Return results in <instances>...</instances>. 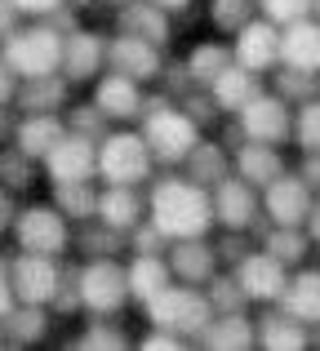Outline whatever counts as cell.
<instances>
[{
	"label": "cell",
	"instance_id": "cell-1",
	"mask_svg": "<svg viewBox=\"0 0 320 351\" xmlns=\"http://www.w3.org/2000/svg\"><path fill=\"white\" fill-rule=\"evenodd\" d=\"M147 218L160 227L169 240H191V236H214V191L196 182L182 169H160L147 187Z\"/></svg>",
	"mask_w": 320,
	"mask_h": 351
},
{
	"label": "cell",
	"instance_id": "cell-2",
	"mask_svg": "<svg viewBox=\"0 0 320 351\" xmlns=\"http://www.w3.org/2000/svg\"><path fill=\"white\" fill-rule=\"evenodd\" d=\"M138 129H143V138L151 143L160 169H182L187 156L196 152V143L209 134V129H200V120L191 116L178 98H164L160 89L151 94V107H147V116H143Z\"/></svg>",
	"mask_w": 320,
	"mask_h": 351
},
{
	"label": "cell",
	"instance_id": "cell-3",
	"mask_svg": "<svg viewBox=\"0 0 320 351\" xmlns=\"http://www.w3.org/2000/svg\"><path fill=\"white\" fill-rule=\"evenodd\" d=\"M160 160L138 125H112L98 138V182H125V187H151Z\"/></svg>",
	"mask_w": 320,
	"mask_h": 351
},
{
	"label": "cell",
	"instance_id": "cell-4",
	"mask_svg": "<svg viewBox=\"0 0 320 351\" xmlns=\"http://www.w3.org/2000/svg\"><path fill=\"white\" fill-rule=\"evenodd\" d=\"M9 245L27 249V254L71 258V254H76V223H71L49 196H45V200L27 196L23 209H18V218H14V227H9Z\"/></svg>",
	"mask_w": 320,
	"mask_h": 351
},
{
	"label": "cell",
	"instance_id": "cell-5",
	"mask_svg": "<svg viewBox=\"0 0 320 351\" xmlns=\"http://www.w3.org/2000/svg\"><path fill=\"white\" fill-rule=\"evenodd\" d=\"M214 316H218V307H214L205 285H182V280H173L160 298H151L147 307H143V325L173 329V334H182L191 347H200V338L209 334Z\"/></svg>",
	"mask_w": 320,
	"mask_h": 351
},
{
	"label": "cell",
	"instance_id": "cell-6",
	"mask_svg": "<svg viewBox=\"0 0 320 351\" xmlns=\"http://www.w3.org/2000/svg\"><path fill=\"white\" fill-rule=\"evenodd\" d=\"M62 53H67V32H62L58 23H49V18H27L18 32L5 36V62L23 80L58 76Z\"/></svg>",
	"mask_w": 320,
	"mask_h": 351
},
{
	"label": "cell",
	"instance_id": "cell-7",
	"mask_svg": "<svg viewBox=\"0 0 320 351\" xmlns=\"http://www.w3.org/2000/svg\"><path fill=\"white\" fill-rule=\"evenodd\" d=\"M76 285H80V298H85V316H125V311H134L130 258L121 254L80 258Z\"/></svg>",
	"mask_w": 320,
	"mask_h": 351
},
{
	"label": "cell",
	"instance_id": "cell-8",
	"mask_svg": "<svg viewBox=\"0 0 320 351\" xmlns=\"http://www.w3.org/2000/svg\"><path fill=\"white\" fill-rule=\"evenodd\" d=\"M0 271L9 276L18 302H40V307H49V302L58 298L62 280H67V258L27 254V249H14V245H9L5 258H0Z\"/></svg>",
	"mask_w": 320,
	"mask_h": 351
},
{
	"label": "cell",
	"instance_id": "cell-9",
	"mask_svg": "<svg viewBox=\"0 0 320 351\" xmlns=\"http://www.w3.org/2000/svg\"><path fill=\"white\" fill-rule=\"evenodd\" d=\"M236 125V134L245 143H276V147H294V103L280 98L276 89H262L249 107H241L236 116H227Z\"/></svg>",
	"mask_w": 320,
	"mask_h": 351
},
{
	"label": "cell",
	"instance_id": "cell-10",
	"mask_svg": "<svg viewBox=\"0 0 320 351\" xmlns=\"http://www.w3.org/2000/svg\"><path fill=\"white\" fill-rule=\"evenodd\" d=\"M214 218L218 232H241V236H258L267 227L262 218V191L254 182H245L241 173H227L223 182H214Z\"/></svg>",
	"mask_w": 320,
	"mask_h": 351
},
{
	"label": "cell",
	"instance_id": "cell-11",
	"mask_svg": "<svg viewBox=\"0 0 320 351\" xmlns=\"http://www.w3.org/2000/svg\"><path fill=\"white\" fill-rule=\"evenodd\" d=\"M85 94L103 107V116L112 120V125H143V116H147L151 94H156V89L143 85V80H134V76H125V71L107 67L103 76L85 89Z\"/></svg>",
	"mask_w": 320,
	"mask_h": 351
},
{
	"label": "cell",
	"instance_id": "cell-12",
	"mask_svg": "<svg viewBox=\"0 0 320 351\" xmlns=\"http://www.w3.org/2000/svg\"><path fill=\"white\" fill-rule=\"evenodd\" d=\"M232 271H236V280H241L249 307H276V302L285 298V289H289V276H294L271 249H262V245H254Z\"/></svg>",
	"mask_w": 320,
	"mask_h": 351
},
{
	"label": "cell",
	"instance_id": "cell-13",
	"mask_svg": "<svg viewBox=\"0 0 320 351\" xmlns=\"http://www.w3.org/2000/svg\"><path fill=\"white\" fill-rule=\"evenodd\" d=\"M169 58H173V49H160L156 40H143V36H130V32H116L112 27V45H107V67L112 71H125V76L156 89Z\"/></svg>",
	"mask_w": 320,
	"mask_h": 351
},
{
	"label": "cell",
	"instance_id": "cell-14",
	"mask_svg": "<svg viewBox=\"0 0 320 351\" xmlns=\"http://www.w3.org/2000/svg\"><path fill=\"white\" fill-rule=\"evenodd\" d=\"M312 209H316V187L298 173V165L285 169L262 191V218H267L271 227H307Z\"/></svg>",
	"mask_w": 320,
	"mask_h": 351
},
{
	"label": "cell",
	"instance_id": "cell-15",
	"mask_svg": "<svg viewBox=\"0 0 320 351\" xmlns=\"http://www.w3.org/2000/svg\"><path fill=\"white\" fill-rule=\"evenodd\" d=\"M107 45H112V32L103 27L80 23L76 32H67V53H62V76L76 89H89L98 76L107 71Z\"/></svg>",
	"mask_w": 320,
	"mask_h": 351
},
{
	"label": "cell",
	"instance_id": "cell-16",
	"mask_svg": "<svg viewBox=\"0 0 320 351\" xmlns=\"http://www.w3.org/2000/svg\"><path fill=\"white\" fill-rule=\"evenodd\" d=\"M45 182H94L98 178V138L67 129L58 147L45 156Z\"/></svg>",
	"mask_w": 320,
	"mask_h": 351
},
{
	"label": "cell",
	"instance_id": "cell-17",
	"mask_svg": "<svg viewBox=\"0 0 320 351\" xmlns=\"http://www.w3.org/2000/svg\"><path fill=\"white\" fill-rule=\"evenodd\" d=\"M178 23H182V18H173L169 9L156 5V0H125V5H116V14H112L116 32L156 40L160 49H173V40H178Z\"/></svg>",
	"mask_w": 320,
	"mask_h": 351
},
{
	"label": "cell",
	"instance_id": "cell-18",
	"mask_svg": "<svg viewBox=\"0 0 320 351\" xmlns=\"http://www.w3.org/2000/svg\"><path fill=\"white\" fill-rule=\"evenodd\" d=\"M53 329H62V320L53 316V307L40 302H23L9 316H0V347L5 351H32L40 343H49Z\"/></svg>",
	"mask_w": 320,
	"mask_h": 351
},
{
	"label": "cell",
	"instance_id": "cell-19",
	"mask_svg": "<svg viewBox=\"0 0 320 351\" xmlns=\"http://www.w3.org/2000/svg\"><path fill=\"white\" fill-rule=\"evenodd\" d=\"M232 53H236L241 67L258 71V76H271V71L280 67V27L267 23L262 14L249 18V23L232 36Z\"/></svg>",
	"mask_w": 320,
	"mask_h": 351
},
{
	"label": "cell",
	"instance_id": "cell-20",
	"mask_svg": "<svg viewBox=\"0 0 320 351\" xmlns=\"http://www.w3.org/2000/svg\"><path fill=\"white\" fill-rule=\"evenodd\" d=\"M67 116L62 112H18L14 129H9V143L18 147L23 156H32L36 165H45V156L67 138Z\"/></svg>",
	"mask_w": 320,
	"mask_h": 351
},
{
	"label": "cell",
	"instance_id": "cell-21",
	"mask_svg": "<svg viewBox=\"0 0 320 351\" xmlns=\"http://www.w3.org/2000/svg\"><path fill=\"white\" fill-rule=\"evenodd\" d=\"M173 267V280L182 285H209L218 271H223V254H218V240L214 236H191V240H173L164 249Z\"/></svg>",
	"mask_w": 320,
	"mask_h": 351
},
{
	"label": "cell",
	"instance_id": "cell-22",
	"mask_svg": "<svg viewBox=\"0 0 320 351\" xmlns=\"http://www.w3.org/2000/svg\"><path fill=\"white\" fill-rule=\"evenodd\" d=\"M285 169H294V165H289V147H276V143H241V147H232V173H241V178L254 182L258 191H267Z\"/></svg>",
	"mask_w": 320,
	"mask_h": 351
},
{
	"label": "cell",
	"instance_id": "cell-23",
	"mask_svg": "<svg viewBox=\"0 0 320 351\" xmlns=\"http://www.w3.org/2000/svg\"><path fill=\"white\" fill-rule=\"evenodd\" d=\"M147 218V187H125V182H103L98 191V223L130 236Z\"/></svg>",
	"mask_w": 320,
	"mask_h": 351
},
{
	"label": "cell",
	"instance_id": "cell-24",
	"mask_svg": "<svg viewBox=\"0 0 320 351\" xmlns=\"http://www.w3.org/2000/svg\"><path fill=\"white\" fill-rule=\"evenodd\" d=\"M258 347L262 351H312L316 329L289 316L285 307H258Z\"/></svg>",
	"mask_w": 320,
	"mask_h": 351
},
{
	"label": "cell",
	"instance_id": "cell-25",
	"mask_svg": "<svg viewBox=\"0 0 320 351\" xmlns=\"http://www.w3.org/2000/svg\"><path fill=\"white\" fill-rule=\"evenodd\" d=\"M200 347H214V351H249L258 347V316L254 307H241V311H218L209 334L200 338Z\"/></svg>",
	"mask_w": 320,
	"mask_h": 351
},
{
	"label": "cell",
	"instance_id": "cell-26",
	"mask_svg": "<svg viewBox=\"0 0 320 351\" xmlns=\"http://www.w3.org/2000/svg\"><path fill=\"white\" fill-rule=\"evenodd\" d=\"M182 62H187L196 89H209V85H214V80L236 62V53H232V40H227V36H205V40H191V45H187Z\"/></svg>",
	"mask_w": 320,
	"mask_h": 351
},
{
	"label": "cell",
	"instance_id": "cell-27",
	"mask_svg": "<svg viewBox=\"0 0 320 351\" xmlns=\"http://www.w3.org/2000/svg\"><path fill=\"white\" fill-rule=\"evenodd\" d=\"M67 347H85V351H125V347H138V334L125 329V316H85L76 320V334H67Z\"/></svg>",
	"mask_w": 320,
	"mask_h": 351
},
{
	"label": "cell",
	"instance_id": "cell-28",
	"mask_svg": "<svg viewBox=\"0 0 320 351\" xmlns=\"http://www.w3.org/2000/svg\"><path fill=\"white\" fill-rule=\"evenodd\" d=\"M267 89V76H258V71L241 67V62H232V67L223 71V76L209 85V94H214V103L223 107V116H236L241 107H249L254 98Z\"/></svg>",
	"mask_w": 320,
	"mask_h": 351
},
{
	"label": "cell",
	"instance_id": "cell-29",
	"mask_svg": "<svg viewBox=\"0 0 320 351\" xmlns=\"http://www.w3.org/2000/svg\"><path fill=\"white\" fill-rule=\"evenodd\" d=\"M173 285V267L164 254H130V289H134V311H143L151 298H160Z\"/></svg>",
	"mask_w": 320,
	"mask_h": 351
},
{
	"label": "cell",
	"instance_id": "cell-30",
	"mask_svg": "<svg viewBox=\"0 0 320 351\" xmlns=\"http://www.w3.org/2000/svg\"><path fill=\"white\" fill-rule=\"evenodd\" d=\"M80 89L71 85L67 76H36V80H23V94H18V112H62L67 116V107L76 103Z\"/></svg>",
	"mask_w": 320,
	"mask_h": 351
},
{
	"label": "cell",
	"instance_id": "cell-31",
	"mask_svg": "<svg viewBox=\"0 0 320 351\" xmlns=\"http://www.w3.org/2000/svg\"><path fill=\"white\" fill-rule=\"evenodd\" d=\"M280 67L320 71V18H303L294 27H280Z\"/></svg>",
	"mask_w": 320,
	"mask_h": 351
},
{
	"label": "cell",
	"instance_id": "cell-32",
	"mask_svg": "<svg viewBox=\"0 0 320 351\" xmlns=\"http://www.w3.org/2000/svg\"><path fill=\"white\" fill-rule=\"evenodd\" d=\"M276 307H285L289 316H298L303 325L320 329V263H307L289 276V289Z\"/></svg>",
	"mask_w": 320,
	"mask_h": 351
},
{
	"label": "cell",
	"instance_id": "cell-33",
	"mask_svg": "<svg viewBox=\"0 0 320 351\" xmlns=\"http://www.w3.org/2000/svg\"><path fill=\"white\" fill-rule=\"evenodd\" d=\"M258 245L262 249H271V254L280 258V263L289 267V271H298V267H307V263H316V240L307 236V227H262L258 232Z\"/></svg>",
	"mask_w": 320,
	"mask_h": 351
},
{
	"label": "cell",
	"instance_id": "cell-34",
	"mask_svg": "<svg viewBox=\"0 0 320 351\" xmlns=\"http://www.w3.org/2000/svg\"><path fill=\"white\" fill-rule=\"evenodd\" d=\"M182 173H191V178L205 182V187L223 182L227 173H232V143H223V134H205V138L196 143V152L187 156Z\"/></svg>",
	"mask_w": 320,
	"mask_h": 351
},
{
	"label": "cell",
	"instance_id": "cell-35",
	"mask_svg": "<svg viewBox=\"0 0 320 351\" xmlns=\"http://www.w3.org/2000/svg\"><path fill=\"white\" fill-rule=\"evenodd\" d=\"M98 191H103V182H49V200L62 209V214L71 218V223H94L98 218Z\"/></svg>",
	"mask_w": 320,
	"mask_h": 351
},
{
	"label": "cell",
	"instance_id": "cell-36",
	"mask_svg": "<svg viewBox=\"0 0 320 351\" xmlns=\"http://www.w3.org/2000/svg\"><path fill=\"white\" fill-rule=\"evenodd\" d=\"M249 18H258V0H205V23L214 36L232 40Z\"/></svg>",
	"mask_w": 320,
	"mask_h": 351
},
{
	"label": "cell",
	"instance_id": "cell-37",
	"mask_svg": "<svg viewBox=\"0 0 320 351\" xmlns=\"http://www.w3.org/2000/svg\"><path fill=\"white\" fill-rule=\"evenodd\" d=\"M36 178H45V169L32 160V156H23L14 143H9L5 156H0V191H14V196L27 200V191L36 187Z\"/></svg>",
	"mask_w": 320,
	"mask_h": 351
},
{
	"label": "cell",
	"instance_id": "cell-38",
	"mask_svg": "<svg viewBox=\"0 0 320 351\" xmlns=\"http://www.w3.org/2000/svg\"><path fill=\"white\" fill-rule=\"evenodd\" d=\"M103 254H130V236L112 232L94 218V223L76 227V258H103Z\"/></svg>",
	"mask_w": 320,
	"mask_h": 351
},
{
	"label": "cell",
	"instance_id": "cell-39",
	"mask_svg": "<svg viewBox=\"0 0 320 351\" xmlns=\"http://www.w3.org/2000/svg\"><path fill=\"white\" fill-rule=\"evenodd\" d=\"M267 85L276 89L280 98H289V103H307V98H320V71H298V67H276L267 76Z\"/></svg>",
	"mask_w": 320,
	"mask_h": 351
},
{
	"label": "cell",
	"instance_id": "cell-40",
	"mask_svg": "<svg viewBox=\"0 0 320 351\" xmlns=\"http://www.w3.org/2000/svg\"><path fill=\"white\" fill-rule=\"evenodd\" d=\"M294 152L320 156V98H307L294 107Z\"/></svg>",
	"mask_w": 320,
	"mask_h": 351
},
{
	"label": "cell",
	"instance_id": "cell-41",
	"mask_svg": "<svg viewBox=\"0 0 320 351\" xmlns=\"http://www.w3.org/2000/svg\"><path fill=\"white\" fill-rule=\"evenodd\" d=\"M67 125L76 129V134H89V138H103L107 129H112V120H107V116H103V107H98L94 98L85 94V98H76V103L67 107Z\"/></svg>",
	"mask_w": 320,
	"mask_h": 351
},
{
	"label": "cell",
	"instance_id": "cell-42",
	"mask_svg": "<svg viewBox=\"0 0 320 351\" xmlns=\"http://www.w3.org/2000/svg\"><path fill=\"white\" fill-rule=\"evenodd\" d=\"M258 14L276 27H294L303 18H316V0H258Z\"/></svg>",
	"mask_w": 320,
	"mask_h": 351
},
{
	"label": "cell",
	"instance_id": "cell-43",
	"mask_svg": "<svg viewBox=\"0 0 320 351\" xmlns=\"http://www.w3.org/2000/svg\"><path fill=\"white\" fill-rule=\"evenodd\" d=\"M169 245H173V240L164 236L160 227L151 223V218H143V223L130 232V254H164Z\"/></svg>",
	"mask_w": 320,
	"mask_h": 351
},
{
	"label": "cell",
	"instance_id": "cell-44",
	"mask_svg": "<svg viewBox=\"0 0 320 351\" xmlns=\"http://www.w3.org/2000/svg\"><path fill=\"white\" fill-rule=\"evenodd\" d=\"M138 347L143 351H178V347H191L182 334H173V329H160V325H143L138 334Z\"/></svg>",
	"mask_w": 320,
	"mask_h": 351
},
{
	"label": "cell",
	"instance_id": "cell-45",
	"mask_svg": "<svg viewBox=\"0 0 320 351\" xmlns=\"http://www.w3.org/2000/svg\"><path fill=\"white\" fill-rule=\"evenodd\" d=\"M18 9H23V18H53L67 0H14Z\"/></svg>",
	"mask_w": 320,
	"mask_h": 351
},
{
	"label": "cell",
	"instance_id": "cell-46",
	"mask_svg": "<svg viewBox=\"0 0 320 351\" xmlns=\"http://www.w3.org/2000/svg\"><path fill=\"white\" fill-rule=\"evenodd\" d=\"M298 173H303V178L312 182L316 196H320V156H298Z\"/></svg>",
	"mask_w": 320,
	"mask_h": 351
},
{
	"label": "cell",
	"instance_id": "cell-47",
	"mask_svg": "<svg viewBox=\"0 0 320 351\" xmlns=\"http://www.w3.org/2000/svg\"><path fill=\"white\" fill-rule=\"evenodd\" d=\"M156 5H160V9H169V14H173V18H187V14H191V9H196V5H200V0H156Z\"/></svg>",
	"mask_w": 320,
	"mask_h": 351
},
{
	"label": "cell",
	"instance_id": "cell-48",
	"mask_svg": "<svg viewBox=\"0 0 320 351\" xmlns=\"http://www.w3.org/2000/svg\"><path fill=\"white\" fill-rule=\"evenodd\" d=\"M307 236L316 240V249H320V196H316V209H312V218H307Z\"/></svg>",
	"mask_w": 320,
	"mask_h": 351
},
{
	"label": "cell",
	"instance_id": "cell-49",
	"mask_svg": "<svg viewBox=\"0 0 320 351\" xmlns=\"http://www.w3.org/2000/svg\"><path fill=\"white\" fill-rule=\"evenodd\" d=\"M103 5H125V0H103Z\"/></svg>",
	"mask_w": 320,
	"mask_h": 351
},
{
	"label": "cell",
	"instance_id": "cell-50",
	"mask_svg": "<svg viewBox=\"0 0 320 351\" xmlns=\"http://www.w3.org/2000/svg\"><path fill=\"white\" fill-rule=\"evenodd\" d=\"M316 18H320V0H316Z\"/></svg>",
	"mask_w": 320,
	"mask_h": 351
}]
</instances>
